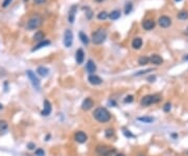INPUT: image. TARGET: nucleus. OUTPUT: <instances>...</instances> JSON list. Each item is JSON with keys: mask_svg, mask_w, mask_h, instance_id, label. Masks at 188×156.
<instances>
[{"mask_svg": "<svg viewBox=\"0 0 188 156\" xmlns=\"http://www.w3.org/2000/svg\"><path fill=\"white\" fill-rule=\"evenodd\" d=\"M93 117L98 123L106 124L111 121V113L110 111L105 107H97L93 111Z\"/></svg>", "mask_w": 188, "mask_h": 156, "instance_id": "f257e3e1", "label": "nucleus"}, {"mask_svg": "<svg viewBox=\"0 0 188 156\" xmlns=\"http://www.w3.org/2000/svg\"><path fill=\"white\" fill-rule=\"evenodd\" d=\"M95 152L98 156H116L117 154L116 149L105 145H98L95 149Z\"/></svg>", "mask_w": 188, "mask_h": 156, "instance_id": "f03ea898", "label": "nucleus"}, {"mask_svg": "<svg viewBox=\"0 0 188 156\" xmlns=\"http://www.w3.org/2000/svg\"><path fill=\"white\" fill-rule=\"evenodd\" d=\"M161 100H162V98L159 94H147V96H144L141 98L140 105L147 107V106L153 105V104H158Z\"/></svg>", "mask_w": 188, "mask_h": 156, "instance_id": "7ed1b4c3", "label": "nucleus"}, {"mask_svg": "<svg viewBox=\"0 0 188 156\" xmlns=\"http://www.w3.org/2000/svg\"><path fill=\"white\" fill-rule=\"evenodd\" d=\"M106 39H107V32L105 28H98L92 34V42L96 45L103 44Z\"/></svg>", "mask_w": 188, "mask_h": 156, "instance_id": "20e7f679", "label": "nucleus"}, {"mask_svg": "<svg viewBox=\"0 0 188 156\" xmlns=\"http://www.w3.org/2000/svg\"><path fill=\"white\" fill-rule=\"evenodd\" d=\"M42 22H43L42 17L39 15H35L28 19L27 23H26V28L29 30H37V28H39L42 25Z\"/></svg>", "mask_w": 188, "mask_h": 156, "instance_id": "39448f33", "label": "nucleus"}, {"mask_svg": "<svg viewBox=\"0 0 188 156\" xmlns=\"http://www.w3.org/2000/svg\"><path fill=\"white\" fill-rule=\"evenodd\" d=\"M26 74H27V77H28V79H29V81H30V83L33 84V86L35 87L37 90H40V87H41V85H40V80L37 78V76H36V73L34 72L33 70H27L26 71Z\"/></svg>", "mask_w": 188, "mask_h": 156, "instance_id": "423d86ee", "label": "nucleus"}, {"mask_svg": "<svg viewBox=\"0 0 188 156\" xmlns=\"http://www.w3.org/2000/svg\"><path fill=\"white\" fill-rule=\"evenodd\" d=\"M73 42V34L70 30H67L64 34V45L66 47H70Z\"/></svg>", "mask_w": 188, "mask_h": 156, "instance_id": "0eeeda50", "label": "nucleus"}, {"mask_svg": "<svg viewBox=\"0 0 188 156\" xmlns=\"http://www.w3.org/2000/svg\"><path fill=\"white\" fill-rule=\"evenodd\" d=\"M74 141L78 143H85L88 141V135L84 131H78L74 133Z\"/></svg>", "mask_w": 188, "mask_h": 156, "instance_id": "6e6552de", "label": "nucleus"}, {"mask_svg": "<svg viewBox=\"0 0 188 156\" xmlns=\"http://www.w3.org/2000/svg\"><path fill=\"white\" fill-rule=\"evenodd\" d=\"M52 111V106L50 104V102L48 100H45L43 103V110L41 111V114L43 116H48Z\"/></svg>", "mask_w": 188, "mask_h": 156, "instance_id": "1a4fd4ad", "label": "nucleus"}, {"mask_svg": "<svg viewBox=\"0 0 188 156\" xmlns=\"http://www.w3.org/2000/svg\"><path fill=\"white\" fill-rule=\"evenodd\" d=\"M94 106V101L91 98H86L82 103V109L84 111H89L93 108Z\"/></svg>", "mask_w": 188, "mask_h": 156, "instance_id": "9d476101", "label": "nucleus"}, {"mask_svg": "<svg viewBox=\"0 0 188 156\" xmlns=\"http://www.w3.org/2000/svg\"><path fill=\"white\" fill-rule=\"evenodd\" d=\"M159 25L163 28H166V27H169L171 25V19L167 16H161L159 18Z\"/></svg>", "mask_w": 188, "mask_h": 156, "instance_id": "9b49d317", "label": "nucleus"}, {"mask_svg": "<svg viewBox=\"0 0 188 156\" xmlns=\"http://www.w3.org/2000/svg\"><path fill=\"white\" fill-rule=\"evenodd\" d=\"M88 82L93 86H97L103 83V79L93 73V74H90V76L88 77Z\"/></svg>", "mask_w": 188, "mask_h": 156, "instance_id": "f8f14e48", "label": "nucleus"}, {"mask_svg": "<svg viewBox=\"0 0 188 156\" xmlns=\"http://www.w3.org/2000/svg\"><path fill=\"white\" fill-rule=\"evenodd\" d=\"M84 60H85V53L82 48H78L75 53V61L78 65H80V64H83Z\"/></svg>", "mask_w": 188, "mask_h": 156, "instance_id": "ddd939ff", "label": "nucleus"}, {"mask_svg": "<svg viewBox=\"0 0 188 156\" xmlns=\"http://www.w3.org/2000/svg\"><path fill=\"white\" fill-rule=\"evenodd\" d=\"M76 12H78V5H72L70 8V10H69V13H68V21L70 23L74 22Z\"/></svg>", "mask_w": 188, "mask_h": 156, "instance_id": "4468645a", "label": "nucleus"}, {"mask_svg": "<svg viewBox=\"0 0 188 156\" xmlns=\"http://www.w3.org/2000/svg\"><path fill=\"white\" fill-rule=\"evenodd\" d=\"M86 70L90 74H93L96 71V65L92 60H89L87 62V64H86Z\"/></svg>", "mask_w": 188, "mask_h": 156, "instance_id": "2eb2a0df", "label": "nucleus"}, {"mask_svg": "<svg viewBox=\"0 0 188 156\" xmlns=\"http://www.w3.org/2000/svg\"><path fill=\"white\" fill-rule=\"evenodd\" d=\"M150 62H152L155 65H161L163 63V59L161 56L156 55L155 53V55H152V57L150 58Z\"/></svg>", "mask_w": 188, "mask_h": 156, "instance_id": "dca6fc26", "label": "nucleus"}, {"mask_svg": "<svg viewBox=\"0 0 188 156\" xmlns=\"http://www.w3.org/2000/svg\"><path fill=\"white\" fill-rule=\"evenodd\" d=\"M156 25V22L152 19H148V20H145L144 22L142 23V27L144 28L145 30H153Z\"/></svg>", "mask_w": 188, "mask_h": 156, "instance_id": "f3484780", "label": "nucleus"}, {"mask_svg": "<svg viewBox=\"0 0 188 156\" xmlns=\"http://www.w3.org/2000/svg\"><path fill=\"white\" fill-rule=\"evenodd\" d=\"M142 39L139 38V37H137V38H134L133 41H132V47L134 48V49H140L141 47H142Z\"/></svg>", "mask_w": 188, "mask_h": 156, "instance_id": "a211bd4d", "label": "nucleus"}, {"mask_svg": "<svg viewBox=\"0 0 188 156\" xmlns=\"http://www.w3.org/2000/svg\"><path fill=\"white\" fill-rule=\"evenodd\" d=\"M48 45H50V41L49 40H43V41H41V42H39V44H37V45L31 49V51H39V49H41L42 47H46V46H48Z\"/></svg>", "mask_w": 188, "mask_h": 156, "instance_id": "6ab92c4d", "label": "nucleus"}, {"mask_svg": "<svg viewBox=\"0 0 188 156\" xmlns=\"http://www.w3.org/2000/svg\"><path fill=\"white\" fill-rule=\"evenodd\" d=\"M37 72L40 74L41 77H47L48 73H49V69L45 66H39L37 68Z\"/></svg>", "mask_w": 188, "mask_h": 156, "instance_id": "aec40b11", "label": "nucleus"}, {"mask_svg": "<svg viewBox=\"0 0 188 156\" xmlns=\"http://www.w3.org/2000/svg\"><path fill=\"white\" fill-rule=\"evenodd\" d=\"M45 34L43 33L42 30H38V32H36V34L34 35V37H33V39L34 40H36V41H43V40H45Z\"/></svg>", "mask_w": 188, "mask_h": 156, "instance_id": "412c9836", "label": "nucleus"}, {"mask_svg": "<svg viewBox=\"0 0 188 156\" xmlns=\"http://www.w3.org/2000/svg\"><path fill=\"white\" fill-rule=\"evenodd\" d=\"M137 119L139 122H142V123H145V124H152L155 121V118L152 117V116H141V117H138Z\"/></svg>", "mask_w": 188, "mask_h": 156, "instance_id": "4be33fe9", "label": "nucleus"}, {"mask_svg": "<svg viewBox=\"0 0 188 156\" xmlns=\"http://www.w3.org/2000/svg\"><path fill=\"white\" fill-rule=\"evenodd\" d=\"M119 17H120V11H118V10L112 11V12L109 14V18H110L111 20H117Z\"/></svg>", "mask_w": 188, "mask_h": 156, "instance_id": "5701e85b", "label": "nucleus"}, {"mask_svg": "<svg viewBox=\"0 0 188 156\" xmlns=\"http://www.w3.org/2000/svg\"><path fill=\"white\" fill-rule=\"evenodd\" d=\"M148 62H150V58L147 56H141L140 58L138 59V64L141 66L146 65V64H148Z\"/></svg>", "mask_w": 188, "mask_h": 156, "instance_id": "b1692460", "label": "nucleus"}, {"mask_svg": "<svg viewBox=\"0 0 188 156\" xmlns=\"http://www.w3.org/2000/svg\"><path fill=\"white\" fill-rule=\"evenodd\" d=\"M8 129V124L4 119H0V133L5 132Z\"/></svg>", "mask_w": 188, "mask_h": 156, "instance_id": "393cba45", "label": "nucleus"}, {"mask_svg": "<svg viewBox=\"0 0 188 156\" xmlns=\"http://www.w3.org/2000/svg\"><path fill=\"white\" fill-rule=\"evenodd\" d=\"M114 135H115V131H114V129L109 128L105 131V136L107 138H112Z\"/></svg>", "mask_w": 188, "mask_h": 156, "instance_id": "a878e982", "label": "nucleus"}, {"mask_svg": "<svg viewBox=\"0 0 188 156\" xmlns=\"http://www.w3.org/2000/svg\"><path fill=\"white\" fill-rule=\"evenodd\" d=\"M80 41L84 43V44H89V38L87 37V35H86L84 32H80Z\"/></svg>", "mask_w": 188, "mask_h": 156, "instance_id": "bb28decb", "label": "nucleus"}, {"mask_svg": "<svg viewBox=\"0 0 188 156\" xmlns=\"http://www.w3.org/2000/svg\"><path fill=\"white\" fill-rule=\"evenodd\" d=\"M178 18L181 19V20H186L188 19V12H185V11H182L178 14Z\"/></svg>", "mask_w": 188, "mask_h": 156, "instance_id": "cd10ccee", "label": "nucleus"}, {"mask_svg": "<svg viewBox=\"0 0 188 156\" xmlns=\"http://www.w3.org/2000/svg\"><path fill=\"white\" fill-rule=\"evenodd\" d=\"M132 10H133V4L131 2L126 3V5H125V8H124V14L125 15H129V14L132 12Z\"/></svg>", "mask_w": 188, "mask_h": 156, "instance_id": "c85d7f7f", "label": "nucleus"}, {"mask_svg": "<svg viewBox=\"0 0 188 156\" xmlns=\"http://www.w3.org/2000/svg\"><path fill=\"white\" fill-rule=\"evenodd\" d=\"M97 18L99 20H106L107 18H109V14L107 12H100L97 15Z\"/></svg>", "mask_w": 188, "mask_h": 156, "instance_id": "c756f323", "label": "nucleus"}, {"mask_svg": "<svg viewBox=\"0 0 188 156\" xmlns=\"http://www.w3.org/2000/svg\"><path fill=\"white\" fill-rule=\"evenodd\" d=\"M123 134H124L125 137H128V138H133V137H135V135H134L133 133H131V131L128 130V129H123Z\"/></svg>", "mask_w": 188, "mask_h": 156, "instance_id": "7c9ffc66", "label": "nucleus"}, {"mask_svg": "<svg viewBox=\"0 0 188 156\" xmlns=\"http://www.w3.org/2000/svg\"><path fill=\"white\" fill-rule=\"evenodd\" d=\"M134 101V96H126L124 98V100H123V102H124L125 104H130V103H132V102Z\"/></svg>", "mask_w": 188, "mask_h": 156, "instance_id": "2f4dec72", "label": "nucleus"}, {"mask_svg": "<svg viewBox=\"0 0 188 156\" xmlns=\"http://www.w3.org/2000/svg\"><path fill=\"white\" fill-rule=\"evenodd\" d=\"M171 110V103H166L165 105L163 106V111L164 112H169Z\"/></svg>", "mask_w": 188, "mask_h": 156, "instance_id": "473e14b6", "label": "nucleus"}, {"mask_svg": "<svg viewBox=\"0 0 188 156\" xmlns=\"http://www.w3.org/2000/svg\"><path fill=\"white\" fill-rule=\"evenodd\" d=\"M44 154H45V152L42 149H37L36 150V156H44Z\"/></svg>", "mask_w": 188, "mask_h": 156, "instance_id": "72a5a7b5", "label": "nucleus"}, {"mask_svg": "<svg viewBox=\"0 0 188 156\" xmlns=\"http://www.w3.org/2000/svg\"><path fill=\"white\" fill-rule=\"evenodd\" d=\"M153 69H145V70H141V71H139V72H137V73H135V77H138V76H142V74H144V73H146V72H150V71H152Z\"/></svg>", "mask_w": 188, "mask_h": 156, "instance_id": "f704fd0d", "label": "nucleus"}, {"mask_svg": "<svg viewBox=\"0 0 188 156\" xmlns=\"http://www.w3.org/2000/svg\"><path fill=\"white\" fill-rule=\"evenodd\" d=\"M12 1L13 0H3V2H2V8H8V5L12 3Z\"/></svg>", "mask_w": 188, "mask_h": 156, "instance_id": "c9c22d12", "label": "nucleus"}, {"mask_svg": "<svg viewBox=\"0 0 188 156\" xmlns=\"http://www.w3.org/2000/svg\"><path fill=\"white\" fill-rule=\"evenodd\" d=\"M26 147H27L28 150H35L36 149V145L34 143H28Z\"/></svg>", "mask_w": 188, "mask_h": 156, "instance_id": "e433bc0d", "label": "nucleus"}, {"mask_svg": "<svg viewBox=\"0 0 188 156\" xmlns=\"http://www.w3.org/2000/svg\"><path fill=\"white\" fill-rule=\"evenodd\" d=\"M35 1L36 4H43V3L45 2L46 0H34Z\"/></svg>", "mask_w": 188, "mask_h": 156, "instance_id": "4c0bfd02", "label": "nucleus"}, {"mask_svg": "<svg viewBox=\"0 0 188 156\" xmlns=\"http://www.w3.org/2000/svg\"><path fill=\"white\" fill-rule=\"evenodd\" d=\"M147 80H148V82H150V83H152V82H155L156 77H155V76H150V78L147 79Z\"/></svg>", "mask_w": 188, "mask_h": 156, "instance_id": "58836bf2", "label": "nucleus"}, {"mask_svg": "<svg viewBox=\"0 0 188 156\" xmlns=\"http://www.w3.org/2000/svg\"><path fill=\"white\" fill-rule=\"evenodd\" d=\"M116 156H125V154H123V153H117V154H116Z\"/></svg>", "mask_w": 188, "mask_h": 156, "instance_id": "ea45409f", "label": "nucleus"}, {"mask_svg": "<svg viewBox=\"0 0 188 156\" xmlns=\"http://www.w3.org/2000/svg\"><path fill=\"white\" fill-rule=\"evenodd\" d=\"M184 60H185V61H188V55H186L185 57H184Z\"/></svg>", "mask_w": 188, "mask_h": 156, "instance_id": "a19ab883", "label": "nucleus"}, {"mask_svg": "<svg viewBox=\"0 0 188 156\" xmlns=\"http://www.w3.org/2000/svg\"><path fill=\"white\" fill-rule=\"evenodd\" d=\"M49 137H50V135H47V136H46V141H49Z\"/></svg>", "mask_w": 188, "mask_h": 156, "instance_id": "79ce46f5", "label": "nucleus"}, {"mask_svg": "<svg viewBox=\"0 0 188 156\" xmlns=\"http://www.w3.org/2000/svg\"><path fill=\"white\" fill-rule=\"evenodd\" d=\"M1 109H3V105H2V104H0V110H1Z\"/></svg>", "mask_w": 188, "mask_h": 156, "instance_id": "37998d69", "label": "nucleus"}, {"mask_svg": "<svg viewBox=\"0 0 188 156\" xmlns=\"http://www.w3.org/2000/svg\"><path fill=\"white\" fill-rule=\"evenodd\" d=\"M95 1H96V2H103V0H95Z\"/></svg>", "mask_w": 188, "mask_h": 156, "instance_id": "c03bdc74", "label": "nucleus"}, {"mask_svg": "<svg viewBox=\"0 0 188 156\" xmlns=\"http://www.w3.org/2000/svg\"><path fill=\"white\" fill-rule=\"evenodd\" d=\"M186 34H187V35H188V28H187V30H186Z\"/></svg>", "mask_w": 188, "mask_h": 156, "instance_id": "a18cd8bd", "label": "nucleus"}, {"mask_svg": "<svg viewBox=\"0 0 188 156\" xmlns=\"http://www.w3.org/2000/svg\"><path fill=\"white\" fill-rule=\"evenodd\" d=\"M175 1H177V2H179V1H181V0H175Z\"/></svg>", "mask_w": 188, "mask_h": 156, "instance_id": "49530a36", "label": "nucleus"}, {"mask_svg": "<svg viewBox=\"0 0 188 156\" xmlns=\"http://www.w3.org/2000/svg\"><path fill=\"white\" fill-rule=\"evenodd\" d=\"M24 1H27V0H24Z\"/></svg>", "mask_w": 188, "mask_h": 156, "instance_id": "de8ad7c7", "label": "nucleus"}, {"mask_svg": "<svg viewBox=\"0 0 188 156\" xmlns=\"http://www.w3.org/2000/svg\"><path fill=\"white\" fill-rule=\"evenodd\" d=\"M140 156H144V155H140Z\"/></svg>", "mask_w": 188, "mask_h": 156, "instance_id": "09e8293b", "label": "nucleus"}, {"mask_svg": "<svg viewBox=\"0 0 188 156\" xmlns=\"http://www.w3.org/2000/svg\"><path fill=\"white\" fill-rule=\"evenodd\" d=\"M187 154H188V152H187Z\"/></svg>", "mask_w": 188, "mask_h": 156, "instance_id": "8fccbe9b", "label": "nucleus"}]
</instances>
